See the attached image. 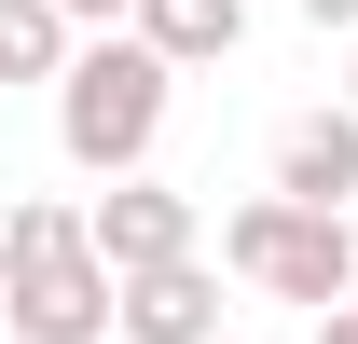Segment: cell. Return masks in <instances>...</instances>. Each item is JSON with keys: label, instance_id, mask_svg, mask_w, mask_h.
<instances>
[{"label": "cell", "instance_id": "obj_1", "mask_svg": "<svg viewBox=\"0 0 358 344\" xmlns=\"http://www.w3.org/2000/svg\"><path fill=\"white\" fill-rule=\"evenodd\" d=\"M0 317H14V344H96L110 331V261H96L69 193L0 207Z\"/></svg>", "mask_w": 358, "mask_h": 344}, {"label": "cell", "instance_id": "obj_2", "mask_svg": "<svg viewBox=\"0 0 358 344\" xmlns=\"http://www.w3.org/2000/svg\"><path fill=\"white\" fill-rule=\"evenodd\" d=\"M166 96H179V69L138 42V28H124V42H69V69H55V138H69V166H83V179L152 166Z\"/></svg>", "mask_w": 358, "mask_h": 344}, {"label": "cell", "instance_id": "obj_3", "mask_svg": "<svg viewBox=\"0 0 358 344\" xmlns=\"http://www.w3.org/2000/svg\"><path fill=\"white\" fill-rule=\"evenodd\" d=\"M221 275H248V289H275V303H331L358 289V234H345V207H289V193H248V207L221 220Z\"/></svg>", "mask_w": 358, "mask_h": 344}, {"label": "cell", "instance_id": "obj_4", "mask_svg": "<svg viewBox=\"0 0 358 344\" xmlns=\"http://www.w3.org/2000/svg\"><path fill=\"white\" fill-rule=\"evenodd\" d=\"M83 234H96V261H110V275H152V261H193V248H207V207L124 166V179L83 207Z\"/></svg>", "mask_w": 358, "mask_h": 344}, {"label": "cell", "instance_id": "obj_5", "mask_svg": "<svg viewBox=\"0 0 358 344\" xmlns=\"http://www.w3.org/2000/svg\"><path fill=\"white\" fill-rule=\"evenodd\" d=\"M110 331L124 344H221V275H207V248L152 261V275H110Z\"/></svg>", "mask_w": 358, "mask_h": 344}, {"label": "cell", "instance_id": "obj_6", "mask_svg": "<svg viewBox=\"0 0 358 344\" xmlns=\"http://www.w3.org/2000/svg\"><path fill=\"white\" fill-rule=\"evenodd\" d=\"M275 193L289 207H345L358 193V110H289L275 124Z\"/></svg>", "mask_w": 358, "mask_h": 344}, {"label": "cell", "instance_id": "obj_7", "mask_svg": "<svg viewBox=\"0 0 358 344\" xmlns=\"http://www.w3.org/2000/svg\"><path fill=\"white\" fill-rule=\"evenodd\" d=\"M124 28L166 55V69H207V55H234V42H248V0H138Z\"/></svg>", "mask_w": 358, "mask_h": 344}, {"label": "cell", "instance_id": "obj_8", "mask_svg": "<svg viewBox=\"0 0 358 344\" xmlns=\"http://www.w3.org/2000/svg\"><path fill=\"white\" fill-rule=\"evenodd\" d=\"M69 69V14L55 0H0V83H55Z\"/></svg>", "mask_w": 358, "mask_h": 344}, {"label": "cell", "instance_id": "obj_9", "mask_svg": "<svg viewBox=\"0 0 358 344\" xmlns=\"http://www.w3.org/2000/svg\"><path fill=\"white\" fill-rule=\"evenodd\" d=\"M55 14H69V28H110V14H138V0H55Z\"/></svg>", "mask_w": 358, "mask_h": 344}, {"label": "cell", "instance_id": "obj_10", "mask_svg": "<svg viewBox=\"0 0 358 344\" xmlns=\"http://www.w3.org/2000/svg\"><path fill=\"white\" fill-rule=\"evenodd\" d=\"M317 344H358V289H345V303H331V317H317Z\"/></svg>", "mask_w": 358, "mask_h": 344}, {"label": "cell", "instance_id": "obj_11", "mask_svg": "<svg viewBox=\"0 0 358 344\" xmlns=\"http://www.w3.org/2000/svg\"><path fill=\"white\" fill-rule=\"evenodd\" d=\"M303 14H317V28H345V42H358V0H303Z\"/></svg>", "mask_w": 358, "mask_h": 344}, {"label": "cell", "instance_id": "obj_12", "mask_svg": "<svg viewBox=\"0 0 358 344\" xmlns=\"http://www.w3.org/2000/svg\"><path fill=\"white\" fill-rule=\"evenodd\" d=\"M345 110H358V83H345Z\"/></svg>", "mask_w": 358, "mask_h": 344}]
</instances>
